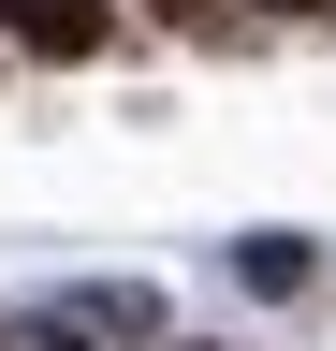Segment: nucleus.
Segmentation results:
<instances>
[{"label":"nucleus","mask_w":336,"mask_h":351,"mask_svg":"<svg viewBox=\"0 0 336 351\" xmlns=\"http://www.w3.org/2000/svg\"><path fill=\"white\" fill-rule=\"evenodd\" d=\"M146 15H205V0H146Z\"/></svg>","instance_id":"nucleus-5"},{"label":"nucleus","mask_w":336,"mask_h":351,"mask_svg":"<svg viewBox=\"0 0 336 351\" xmlns=\"http://www.w3.org/2000/svg\"><path fill=\"white\" fill-rule=\"evenodd\" d=\"M248 15H278V29H307V15H336V0H248Z\"/></svg>","instance_id":"nucleus-4"},{"label":"nucleus","mask_w":336,"mask_h":351,"mask_svg":"<svg viewBox=\"0 0 336 351\" xmlns=\"http://www.w3.org/2000/svg\"><path fill=\"white\" fill-rule=\"evenodd\" d=\"M234 278H248V293H307V278H322V249H307V234H248V249H234Z\"/></svg>","instance_id":"nucleus-3"},{"label":"nucleus","mask_w":336,"mask_h":351,"mask_svg":"<svg viewBox=\"0 0 336 351\" xmlns=\"http://www.w3.org/2000/svg\"><path fill=\"white\" fill-rule=\"evenodd\" d=\"M0 44H15V59H103L117 0H0Z\"/></svg>","instance_id":"nucleus-2"},{"label":"nucleus","mask_w":336,"mask_h":351,"mask_svg":"<svg viewBox=\"0 0 336 351\" xmlns=\"http://www.w3.org/2000/svg\"><path fill=\"white\" fill-rule=\"evenodd\" d=\"M44 351H161V293L146 278H88L44 307Z\"/></svg>","instance_id":"nucleus-1"}]
</instances>
